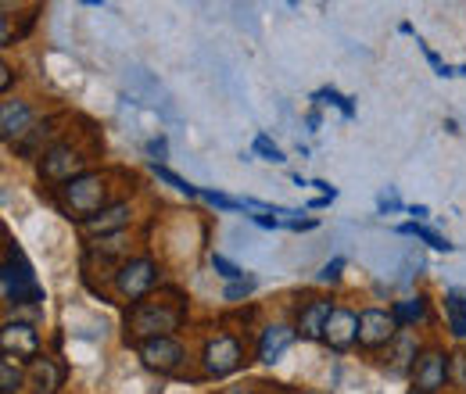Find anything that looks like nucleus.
I'll list each match as a JSON object with an SVG mask.
<instances>
[{
  "instance_id": "3",
  "label": "nucleus",
  "mask_w": 466,
  "mask_h": 394,
  "mask_svg": "<svg viewBox=\"0 0 466 394\" xmlns=\"http://www.w3.org/2000/svg\"><path fill=\"white\" fill-rule=\"evenodd\" d=\"M0 283H4L7 305H40V301H44V287L36 283V273H33L29 258H25L15 244H7V251H4Z\"/></svg>"
},
{
  "instance_id": "30",
  "label": "nucleus",
  "mask_w": 466,
  "mask_h": 394,
  "mask_svg": "<svg viewBox=\"0 0 466 394\" xmlns=\"http://www.w3.org/2000/svg\"><path fill=\"white\" fill-rule=\"evenodd\" d=\"M452 380H456V384L466 391V351L452 355Z\"/></svg>"
},
{
  "instance_id": "28",
  "label": "nucleus",
  "mask_w": 466,
  "mask_h": 394,
  "mask_svg": "<svg viewBox=\"0 0 466 394\" xmlns=\"http://www.w3.org/2000/svg\"><path fill=\"white\" fill-rule=\"evenodd\" d=\"M341 269H345V258H334V262H327V266L319 269V283L341 280Z\"/></svg>"
},
{
  "instance_id": "12",
  "label": "nucleus",
  "mask_w": 466,
  "mask_h": 394,
  "mask_svg": "<svg viewBox=\"0 0 466 394\" xmlns=\"http://www.w3.org/2000/svg\"><path fill=\"white\" fill-rule=\"evenodd\" d=\"M58 126V118H44V122H36L18 144H15V151H18V158H25V162H33V158H44L55 144H61L58 133L61 129H55Z\"/></svg>"
},
{
  "instance_id": "31",
  "label": "nucleus",
  "mask_w": 466,
  "mask_h": 394,
  "mask_svg": "<svg viewBox=\"0 0 466 394\" xmlns=\"http://www.w3.org/2000/svg\"><path fill=\"white\" fill-rule=\"evenodd\" d=\"M11 83H15V68H11V65H0V90L7 94V90H11Z\"/></svg>"
},
{
  "instance_id": "32",
  "label": "nucleus",
  "mask_w": 466,
  "mask_h": 394,
  "mask_svg": "<svg viewBox=\"0 0 466 394\" xmlns=\"http://www.w3.org/2000/svg\"><path fill=\"white\" fill-rule=\"evenodd\" d=\"M147 155H155V158L162 162V158H166V140H151V144H147Z\"/></svg>"
},
{
  "instance_id": "20",
  "label": "nucleus",
  "mask_w": 466,
  "mask_h": 394,
  "mask_svg": "<svg viewBox=\"0 0 466 394\" xmlns=\"http://www.w3.org/2000/svg\"><path fill=\"white\" fill-rule=\"evenodd\" d=\"M445 312H449V330H452V338L466 340V290H449Z\"/></svg>"
},
{
  "instance_id": "24",
  "label": "nucleus",
  "mask_w": 466,
  "mask_h": 394,
  "mask_svg": "<svg viewBox=\"0 0 466 394\" xmlns=\"http://www.w3.org/2000/svg\"><path fill=\"white\" fill-rule=\"evenodd\" d=\"M251 147H255V155H262L266 162H284V151H280V147H277V144H273L266 133H258Z\"/></svg>"
},
{
  "instance_id": "9",
  "label": "nucleus",
  "mask_w": 466,
  "mask_h": 394,
  "mask_svg": "<svg viewBox=\"0 0 466 394\" xmlns=\"http://www.w3.org/2000/svg\"><path fill=\"white\" fill-rule=\"evenodd\" d=\"M137 355L147 369L155 373H176L187 359V348L179 344L176 338H151V340H140L137 344Z\"/></svg>"
},
{
  "instance_id": "2",
  "label": "nucleus",
  "mask_w": 466,
  "mask_h": 394,
  "mask_svg": "<svg viewBox=\"0 0 466 394\" xmlns=\"http://www.w3.org/2000/svg\"><path fill=\"white\" fill-rule=\"evenodd\" d=\"M58 205L79 223L94 219L97 212H105L112 201H108V176L105 172H83L79 179L58 187Z\"/></svg>"
},
{
  "instance_id": "35",
  "label": "nucleus",
  "mask_w": 466,
  "mask_h": 394,
  "mask_svg": "<svg viewBox=\"0 0 466 394\" xmlns=\"http://www.w3.org/2000/svg\"><path fill=\"white\" fill-rule=\"evenodd\" d=\"M412 394H420V391H412Z\"/></svg>"
},
{
  "instance_id": "18",
  "label": "nucleus",
  "mask_w": 466,
  "mask_h": 394,
  "mask_svg": "<svg viewBox=\"0 0 466 394\" xmlns=\"http://www.w3.org/2000/svg\"><path fill=\"white\" fill-rule=\"evenodd\" d=\"M129 219H133V212H129V205L126 201H116V205H108L105 212H97L94 219H86L83 223V229L86 233H101V237H116V233H122L126 226H129Z\"/></svg>"
},
{
  "instance_id": "5",
  "label": "nucleus",
  "mask_w": 466,
  "mask_h": 394,
  "mask_svg": "<svg viewBox=\"0 0 466 394\" xmlns=\"http://www.w3.org/2000/svg\"><path fill=\"white\" fill-rule=\"evenodd\" d=\"M155 283H158V266H155V258H147V255L126 258L116 269V294L126 298V301H137V305H140V301L151 294Z\"/></svg>"
},
{
  "instance_id": "29",
  "label": "nucleus",
  "mask_w": 466,
  "mask_h": 394,
  "mask_svg": "<svg viewBox=\"0 0 466 394\" xmlns=\"http://www.w3.org/2000/svg\"><path fill=\"white\" fill-rule=\"evenodd\" d=\"M319 97H330L327 105H338V108H341V115H345V118H351V115H355V108H351V105H349V97H341L338 90H319Z\"/></svg>"
},
{
  "instance_id": "22",
  "label": "nucleus",
  "mask_w": 466,
  "mask_h": 394,
  "mask_svg": "<svg viewBox=\"0 0 466 394\" xmlns=\"http://www.w3.org/2000/svg\"><path fill=\"white\" fill-rule=\"evenodd\" d=\"M399 233H406V237H416V240H423L427 248H434V251H452L456 244H449L441 233H434V229H427V226H416V223H406V226H399Z\"/></svg>"
},
{
  "instance_id": "27",
  "label": "nucleus",
  "mask_w": 466,
  "mask_h": 394,
  "mask_svg": "<svg viewBox=\"0 0 466 394\" xmlns=\"http://www.w3.org/2000/svg\"><path fill=\"white\" fill-rule=\"evenodd\" d=\"M251 290H255V280H237V283H227L223 298H227V301H240V298H248Z\"/></svg>"
},
{
  "instance_id": "13",
  "label": "nucleus",
  "mask_w": 466,
  "mask_h": 394,
  "mask_svg": "<svg viewBox=\"0 0 466 394\" xmlns=\"http://www.w3.org/2000/svg\"><path fill=\"white\" fill-rule=\"evenodd\" d=\"M323 344L334 351H349L351 344H359V316L351 308H334L323 330Z\"/></svg>"
},
{
  "instance_id": "23",
  "label": "nucleus",
  "mask_w": 466,
  "mask_h": 394,
  "mask_svg": "<svg viewBox=\"0 0 466 394\" xmlns=\"http://www.w3.org/2000/svg\"><path fill=\"white\" fill-rule=\"evenodd\" d=\"M151 169H155V176H158L162 183H169V187H173V190H179V194H187V197H201V190H198V187H190V183H187L183 176H176L173 169H166V166H158V162H155Z\"/></svg>"
},
{
  "instance_id": "34",
  "label": "nucleus",
  "mask_w": 466,
  "mask_h": 394,
  "mask_svg": "<svg viewBox=\"0 0 466 394\" xmlns=\"http://www.w3.org/2000/svg\"><path fill=\"white\" fill-rule=\"evenodd\" d=\"M305 394H327V391H305Z\"/></svg>"
},
{
  "instance_id": "25",
  "label": "nucleus",
  "mask_w": 466,
  "mask_h": 394,
  "mask_svg": "<svg viewBox=\"0 0 466 394\" xmlns=\"http://www.w3.org/2000/svg\"><path fill=\"white\" fill-rule=\"evenodd\" d=\"M212 269L223 277L227 283H237V280H244V269H237L230 258H223V255H212Z\"/></svg>"
},
{
  "instance_id": "10",
  "label": "nucleus",
  "mask_w": 466,
  "mask_h": 394,
  "mask_svg": "<svg viewBox=\"0 0 466 394\" xmlns=\"http://www.w3.org/2000/svg\"><path fill=\"white\" fill-rule=\"evenodd\" d=\"M0 344H4V355L18 359V362H36L40 359V334L33 323H22V319H7L4 330H0Z\"/></svg>"
},
{
  "instance_id": "4",
  "label": "nucleus",
  "mask_w": 466,
  "mask_h": 394,
  "mask_svg": "<svg viewBox=\"0 0 466 394\" xmlns=\"http://www.w3.org/2000/svg\"><path fill=\"white\" fill-rule=\"evenodd\" d=\"M86 162L90 158H86L83 147H76L72 140H61V144H55L40 158V179H47L55 187H65V183H72V179H79L86 172Z\"/></svg>"
},
{
  "instance_id": "17",
  "label": "nucleus",
  "mask_w": 466,
  "mask_h": 394,
  "mask_svg": "<svg viewBox=\"0 0 466 394\" xmlns=\"http://www.w3.org/2000/svg\"><path fill=\"white\" fill-rule=\"evenodd\" d=\"M416 359H420V344L409 330H399V338L388 344V355H384V366L391 373H412L416 369Z\"/></svg>"
},
{
  "instance_id": "6",
  "label": "nucleus",
  "mask_w": 466,
  "mask_h": 394,
  "mask_svg": "<svg viewBox=\"0 0 466 394\" xmlns=\"http://www.w3.org/2000/svg\"><path fill=\"white\" fill-rule=\"evenodd\" d=\"M201 366L208 377H230L244 366V344L233 334H216L201 348Z\"/></svg>"
},
{
  "instance_id": "16",
  "label": "nucleus",
  "mask_w": 466,
  "mask_h": 394,
  "mask_svg": "<svg viewBox=\"0 0 466 394\" xmlns=\"http://www.w3.org/2000/svg\"><path fill=\"white\" fill-rule=\"evenodd\" d=\"M25 384L33 388V394H58V388L65 384V369H61L55 359L40 355V359L29 366V373H25Z\"/></svg>"
},
{
  "instance_id": "1",
  "label": "nucleus",
  "mask_w": 466,
  "mask_h": 394,
  "mask_svg": "<svg viewBox=\"0 0 466 394\" xmlns=\"http://www.w3.org/2000/svg\"><path fill=\"white\" fill-rule=\"evenodd\" d=\"M187 319V305L176 298V301H140L129 308V319H126V330L129 340H151V338H173V330H179V323Z\"/></svg>"
},
{
  "instance_id": "26",
  "label": "nucleus",
  "mask_w": 466,
  "mask_h": 394,
  "mask_svg": "<svg viewBox=\"0 0 466 394\" xmlns=\"http://www.w3.org/2000/svg\"><path fill=\"white\" fill-rule=\"evenodd\" d=\"M201 197H205L208 205L223 208V212H237V208H244V201H237V197H227V194H216V190H201Z\"/></svg>"
},
{
  "instance_id": "8",
  "label": "nucleus",
  "mask_w": 466,
  "mask_h": 394,
  "mask_svg": "<svg viewBox=\"0 0 466 394\" xmlns=\"http://www.w3.org/2000/svg\"><path fill=\"white\" fill-rule=\"evenodd\" d=\"M399 338V323L388 308H362L359 312V344L370 351L388 348L391 340Z\"/></svg>"
},
{
  "instance_id": "15",
  "label": "nucleus",
  "mask_w": 466,
  "mask_h": 394,
  "mask_svg": "<svg viewBox=\"0 0 466 394\" xmlns=\"http://www.w3.org/2000/svg\"><path fill=\"white\" fill-rule=\"evenodd\" d=\"M294 338H298L294 327H288V323H269L262 330V338H258V362H266V366L280 362V355L291 348Z\"/></svg>"
},
{
  "instance_id": "7",
  "label": "nucleus",
  "mask_w": 466,
  "mask_h": 394,
  "mask_svg": "<svg viewBox=\"0 0 466 394\" xmlns=\"http://www.w3.org/2000/svg\"><path fill=\"white\" fill-rule=\"evenodd\" d=\"M452 377V355L441 351V348H427L420 351L416 359V369H412V384L420 394H438Z\"/></svg>"
},
{
  "instance_id": "14",
  "label": "nucleus",
  "mask_w": 466,
  "mask_h": 394,
  "mask_svg": "<svg viewBox=\"0 0 466 394\" xmlns=\"http://www.w3.org/2000/svg\"><path fill=\"white\" fill-rule=\"evenodd\" d=\"M36 126V115H33V108L25 105V101H4V108H0V136L11 144H18L29 129Z\"/></svg>"
},
{
  "instance_id": "33",
  "label": "nucleus",
  "mask_w": 466,
  "mask_h": 394,
  "mask_svg": "<svg viewBox=\"0 0 466 394\" xmlns=\"http://www.w3.org/2000/svg\"><path fill=\"white\" fill-rule=\"evenodd\" d=\"M380 208H399V197H395V194H384V197H380Z\"/></svg>"
},
{
  "instance_id": "19",
  "label": "nucleus",
  "mask_w": 466,
  "mask_h": 394,
  "mask_svg": "<svg viewBox=\"0 0 466 394\" xmlns=\"http://www.w3.org/2000/svg\"><path fill=\"white\" fill-rule=\"evenodd\" d=\"M391 316H395V323H399V330H409V327H416V323H423V319H427V298L420 294V298H406V301H395V308H391Z\"/></svg>"
},
{
  "instance_id": "21",
  "label": "nucleus",
  "mask_w": 466,
  "mask_h": 394,
  "mask_svg": "<svg viewBox=\"0 0 466 394\" xmlns=\"http://www.w3.org/2000/svg\"><path fill=\"white\" fill-rule=\"evenodd\" d=\"M22 384H25V373H22L18 359L4 355V359H0V394H18Z\"/></svg>"
},
{
  "instance_id": "11",
  "label": "nucleus",
  "mask_w": 466,
  "mask_h": 394,
  "mask_svg": "<svg viewBox=\"0 0 466 394\" xmlns=\"http://www.w3.org/2000/svg\"><path fill=\"white\" fill-rule=\"evenodd\" d=\"M334 316V301L330 298H312L298 308V319H294V334L301 340H323L327 330V319Z\"/></svg>"
}]
</instances>
